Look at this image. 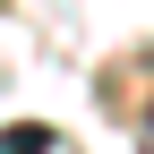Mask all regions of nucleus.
I'll use <instances>...</instances> for the list:
<instances>
[{"label": "nucleus", "mask_w": 154, "mask_h": 154, "mask_svg": "<svg viewBox=\"0 0 154 154\" xmlns=\"http://www.w3.org/2000/svg\"><path fill=\"white\" fill-rule=\"evenodd\" d=\"M137 154H154V103H146V120H137Z\"/></svg>", "instance_id": "nucleus-2"}, {"label": "nucleus", "mask_w": 154, "mask_h": 154, "mask_svg": "<svg viewBox=\"0 0 154 154\" xmlns=\"http://www.w3.org/2000/svg\"><path fill=\"white\" fill-rule=\"evenodd\" d=\"M0 154H51V128H43V120H17V128H0Z\"/></svg>", "instance_id": "nucleus-1"}]
</instances>
